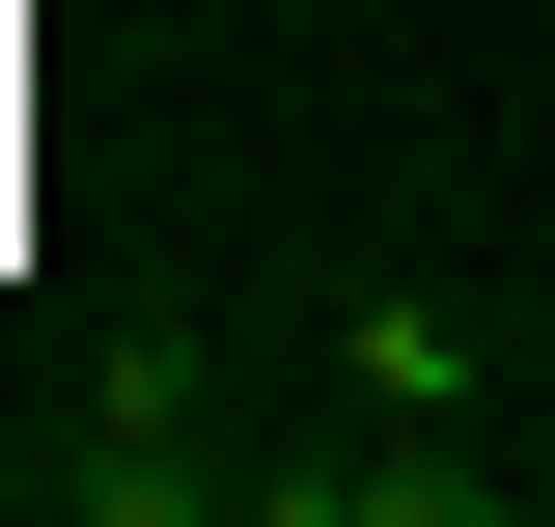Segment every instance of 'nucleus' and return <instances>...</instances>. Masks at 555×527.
Masks as SVG:
<instances>
[{
	"instance_id": "3",
	"label": "nucleus",
	"mask_w": 555,
	"mask_h": 527,
	"mask_svg": "<svg viewBox=\"0 0 555 527\" xmlns=\"http://www.w3.org/2000/svg\"><path fill=\"white\" fill-rule=\"evenodd\" d=\"M361 416H473V306L389 278V306H361Z\"/></svg>"
},
{
	"instance_id": "1",
	"label": "nucleus",
	"mask_w": 555,
	"mask_h": 527,
	"mask_svg": "<svg viewBox=\"0 0 555 527\" xmlns=\"http://www.w3.org/2000/svg\"><path fill=\"white\" fill-rule=\"evenodd\" d=\"M56 500H83V527H195V500H222V389H195V361H112L83 445H56Z\"/></svg>"
},
{
	"instance_id": "2",
	"label": "nucleus",
	"mask_w": 555,
	"mask_h": 527,
	"mask_svg": "<svg viewBox=\"0 0 555 527\" xmlns=\"http://www.w3.org/2000/svg\"><path fill=\"white\" fill-rule=\"evenodd\" d=\"M278 500H306V527H473L500 472L473 445H334V472H278Z\"/></svg>"
}]
</instances>
